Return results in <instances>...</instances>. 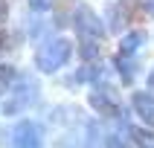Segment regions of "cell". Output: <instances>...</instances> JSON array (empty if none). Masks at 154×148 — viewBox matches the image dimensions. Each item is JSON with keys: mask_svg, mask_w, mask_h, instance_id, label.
<instances>
[{"mask_svg": "<svg viewBox=\"0 0 154 148\" xmlns=\"http://www.w3.org/2000/svg\"><path fill=\"white\" fill-rule=\"evenodd\" d=\"M73 55V44L67 38H50L35 50V67L41 73H58Z\"/></svg>", "mask_w": 154, "mask_h": 148, "instance_id": "6da1fadb", "label": "cell"}, {"mask_svg": "<svg viewBox=\"0 0 154 148\" xmlns=\"http://www.w3.org/2000/svg\"><path fill=\"white\" fill-rule=\"evenodd\" d=\"M73 23H76V32H79V38L82 41H93V44H99L105 38V23H102V17L96 15L90 6H85V3H79L76 6V15H73Z\"/></svg>", "mask_w": 154, "mask_h": 148, "instance_id": "7a4b0ae2", "label": "cell"}, {"mask_svg": "<svg viewBox=\"0 0 154 148\" xmlns=\"http://www.w3.org/2000/svg\"><path fill=\"white\" fill-rule=\"evenodd\" d=\"M15 96L9 99V102H3V113L6 116H15L17 110H23L26 104H32V102H38V84H35V78H20L15 87Z\"/></svg>", "mask_w": 154, "mask_h": 148, "instance_id": "3957f363", "label": "cell"}, {"mask_svg": "<svg viewBox=\"0 0 154 148\" xmlns=\"http://www.w3.org/2000/svg\"><path fill=\"white\" fill-rule=\"evenodd\" d=\"M15 148H44V128L35 119H20L12 131Z\"/></svg>", "mask_w": 154, "mask_h": 148, "instance_id": "277c9868", "label": "cell"}, {"mask_svg": "<svg viewBox=\"0 0 154 148\" xmlns=\"http://www.w3.org/2000/svg\"><path fill=\"white\" fill-rule=\"evenodd\" d=\"M131 110L137 113V119L146 128H154V93L151 90H134L131 93Z\"/></svg>", "mask_w": 154, "mask_h": 148, "instance_id": "5b68a950", "label": "cell"}, {"mask_svg": "<svg viewBox=\"0 0 154 148\" xmlns=\"http://www.w3.org/2000/svg\"><path fill=\"white\" fill-rule=\"evenodd\" d=\"M90 107H93L96 113H102V116H111V119H122V110H119V102L113 99L105 87H96L93 93H90Z\"/></svg>", "mask_w": 154, "mask_h": 148, "instance_id": "8992f818", "label": "cell"}, {"mask_svg": "<svg viewBox=\"0 0 154 148\" xmlns=\"http://www.w3.org/2000/svg\"><path fill=\"white\" fill-rule=\"evenodd\" d=\"M143 44H146V32H143V29H131L128 35L119 38V55H128V58H131Z\"/></svg>", "mask_w": 154, "mask_h": 148, "instance_id": "52a82bcc", "label": "cell"}, {"mask_svg": "<svg viewBox=\"0 0 154 148\" xmlns=\"http://www.w3.org/2000/svg\"><path fill=\"white\" fill-rule=\"evenodd\" d=\"M85 148H108V137L102 134V128L96 122L85 125Z\"/></svg>", "mask_w": 154, "mask_h": 148, "instance_id": "ba28073f", "label": "cell"}, {"mask_svg": "<svg viewBox=\"0 0 154 148\" xmlns=\"http://www.w3.org/2000/svg\"><path fill=\"white\" fill-rule=\"evenodd\" d=\"M131 142H134V148H154V131L148 128H131Z\"/></svg>", "mask_w": 154, "mask_h": 148, "instance_id": "9c48e42d", "label": "cell"}, {"mask_svg": "<svg viewBox=\"0 0 154 148\" xmlns=\"http://www.w3.org/2000/svg\"><path fill=\"white\" fill-rule=\"evenodd\" d=\"M15 81H17L15 67H12V64H0V96L9 93V90L15 87Z\"/></svg>", "mask_w": 154, "mask_h": 148, "instance_id": "30bf717a", "label": "cell"}, {"mask_svg": "<svg viewBox=\"0 0 154 148\" xmlns=\"http://www.w3.org/2000/svg\"><path fill=\"white\" fill-rule=\"evenodd\" d=\"M113 67H116V73H119V78L125 81V84L134 81V64H131L128 55H116V64H113Z\"/></svg>", "mask_w": 154, "mask_h": 148, "instance_id": "8fae6325", "label": "cell"}, {"mask_svg": "<svg viewBox=\"0 0 154 148\" xmlns=\"http://www.w3.org/2000/svg\"><path fill=\"white\" fill-rule=\"evenodd\" d=\"M108 148H131V131H125L119 137V131L108 134Z\"/></svg>", "mask_w": 154, "mask_h": 148, "instance_id": "7c38bea8", "label": "cell"}, {"mask_svg": "<svg viewBox=\"0 0 154 148\" xmlns=\"http://www.w3.org/2000/svg\"><path fill=\"white\" fill-rule=\"evenodd\" d=\"M82 55H85L87 61H93L96 55H99V44H93V41H82Z\"/></svg>", "mask_w": 154, "mask_h": 148, "instance_id": "4fadbf2b", "label": "cell"}, {"mask_svg": "<svg viewBox=\"0 0 154 148\" xmlns=\"http://www.w3.org/2000/svg\"><path fill=\"white\" fill-rule=\"evenodd\" d=\"M29 6H32L35 12H47V9L52 6V0H29Z\"/></svg>", "mask_w": 154, "mask_h": 148, "instance_id": "5bb4252c", "label": "cell"}, {"mask_svg": "<svg viewBox=\"0 0 154 148\" xmlns=\"http://www.w3.org/2000/svg\"><path fill=\"white\" fill-rule=\"evenodd\" d=\"M140 3H143V9H146L148 15H154V0H140Z\"/></svg>", "mask_w": 154, "mask_h": 148, "instance_id": "9a60e30c", "label": "cell"}, {"mask_svg": "<svg viewBox=\"0 0 154 148\" xmlns=\"http://www.w3.org/2000/svg\"><path fill=\"white\" fill-rule=\"evenodd\" d=\"M148 84H151V90H154V73H151V76H148Z\"/></svg>", "mask_w": 154, "mask_h": 148, "instance_id": "2e32d148", "label": "cell"}]
</instances>
